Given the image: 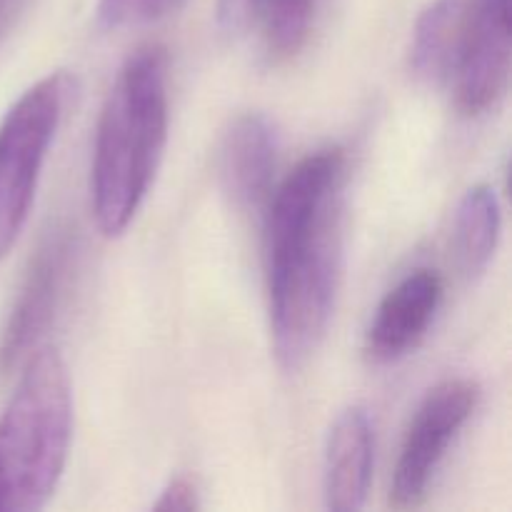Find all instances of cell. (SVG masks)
<instances>
[{
	"label": "cell",
	"instance_id": "cell-1",
	"mask_svg": "<svg viewBox=\"0 0 512 512\" xmlns=\"http://www.w3.org/2000/svg\"><path fill=\"white\" fill-rule=\"evenodd\" d=\"M345 153L325 148L300 160L265 220L270 335L280 368H303L328 333L343 278Z\"/></svg>",
	"mask_w": 512,
	"mask_h": 512
},
{
	"label": "cell",
	"instance_id": "cell-2",
	"mask_svg": "<svg viewBox=\"0 0 512 512\" xmlns=\"http://www.w3.org/2000/svg\"><path fill=\"white\" fill-rule=\"evenodd\" d=\"M168 53L135 50L115 75L95 130L90 203L105 238H118L138 215L168 145Z\"/></svg>",
	"mask_w": 512,
	"mask_h": 512
},
{
	"label": "cell",
	"instance_id": "cell-3",
	"mask_svg": "<svg viewBox=\"0 0 512 512\" xmlns=\"http://www.w3.org/2000/svg\"><path fill=\"white\" fill-rule=\"evenodd\" d=\"M73 440V388L53 345L28 355L13 398L0 413V512L48 505Z\"/></svg>",
	"mask_w": 512,
	"mask_h": 512
},
{
	"label": "cell",
	"instance_id": "cell-4",
	"mask_svg": "<svg viewBox=\"0 0 512 512\" xmlns=\"http://www.w3.org/2000/svg\"><path fill=\"white\" fill-rule=\"evenodd\" d=\"M68 93V75L50 73L30 85L0 123V258L13 250L28 223Z\"/></svg>",
	"mask_w": 512,
	"mask_h": 512
},
{
	"label": "cell",
	"instance_id": "cell-5",
	"mask_svg": "<svg viewBox=\"0 0 512 512\" xmlns=\"http://www.w3.org/2000/svg\"><path fill=\"white\" fill-rule=\"evenodd\" d=\"M478 400V383L468 378L443 380L425 395L405 433L395 465L390 490V503L395 508H415L423 503L450 443L475 413Z\"/></svg>",
	"mask_w": 512,
	"mask_h": 512
},
{
	"label": "cell",
	"instance_id": "cell-6",
	"mask_svg": "<svg viewBox=\"0 0 512 512\" xmlns=\"http://www.w3.org/2000/svg\"><path fill=\"white\" fill-rule=\"evenodd\" d=\"M75 255V235L70 228L50 230L30 260L20 283L13 310L0 330V378L18 368L38 348L40 335L48 330Z\"/></svg>",
	"mask_w": 512,
	"mask_h": 512
},
{
	"label": "cell",
	"instance_id": "cell-7",
	"mask_svg": "<svg viewBox=\"0 0 512 512\" xmlns=\"http://www.w3.org/2000/svg\"><path fill=\"white\" fill-rule=\"evenodd\" d=\"M510 0H480L468 48L455 70V105L463 115H483L498 105L510 83Z\"/></svg>",
	"mask_w": 512,
	"mask_h": 512
},
{
	"label": "cell",
	"instance_id": "cell-8",
	"mask_svg": "<svg viewBox=\"0 0 512 512\" xmlns=\"http://www.w3.org/2000/svg\"><path fill=\"white\" fill-rule=\"evenodd\" d=\"M443 280L420 268L405 275L383 298L365 335V355L375 365L405 358L420 345L443 303Z\"/></svg>",
	"mask_w": 512,
	"mask_h": 512
},
{
	"label": "cell",
	"instance_id": "cell-9",
	"mask_svg": "<svg viewBox=\"0 0 512 512\" xmlns=\"http://www.w3.org/2000/svg\"><path fill=\"white\" fill-rule=\"evenodd\" d=\"M278 160V130L263 113H243L228 125L218 150V180L238 210L268 200Z\"/></svg>",
	"mask_w": 512,
	"mask_h": 512
},
{
	"label": "cell",
	"instance_id": "cell-10",
	"mask_svg": "<svg viewBox=\"0 0 512 512\" xmlns=\"http://www.w3.org/2000/svg\"><path fill=\"white\" fill-rule=\"evenodd\" d=\"M375 430L363 405H350L330 425L323 458L325 508L355 512L365 508L373 483Z\"/></svg>",
	"mask_w": 512,
	"mask_h": 512
},
{
	"label": "cell",
	"instance_id": "cell-11",
	"mask_svg": "<svg viewBox=\"0 0 512 512\" xmlns=\"http://www.w3.org/2000/svg\"><path fill=\"white\" fill-rule=\"evenodd\" d=\"M480 0H435L418 18L410 43V70L428 85H448L463 60Z\"/></svg>",
	"mask_w": 512,
	"mask_h": 512
},
{
	"label": "cell",
	"instance_id": "cell-12",
	"mask_svg": "<svg viewBox=\"0 0 512 512\" xmlns=\"http://www.w3.org/2000/svg\"><path fill=\"white\" fill-rule=\"evenodd\" d=\"M503 228V210L493 185L478 183L460 198L453 220V255L460 275L480 278L493 260Z\"/></svg>",
	"mask_w": 512,
	"mask_h": 512
},
{
	"label": "cell",
	"instance_id": "cell-13",
	"mask_svg": "<svg viewBox=\"0 0 512 512\" xmlns=\"http://www.w3.org/2000/svg\"><path fill=\"white\" fill-rule=\"evenodd\" d=\"M315 0H263L260 18L270 58L288 60L300 53L313 23Z\"/></svg>",
	"mask_w": 512,
	"mask_h": 512
},
{
	"label": "cell",
	"instance_id": "cell-14",
	"mask_svg": "<svg viewBox=\"0 0 512 512\" xmlns=\"http://www.w3.org/2000/svg\"><path fill=\"white\" fill-rule=\"evenodd\" d=\"M185 0H98V20L105 28H138L168 18Z\"/></svg>",
	"mask_w": 512,
	"mask_h": 512
},
{
	"label": "cell",
	"instance_id": "cell-15",
	"mask_svg": "<svg viewBox=\"0 0 512 512\" xmlns=\"http://www.w3.org/2000/svg\"><path fill=\"white\" fill-rule=\"evenodd\" d=\"M263 0H218V28L225 35H240L260 18Z\"/></svg>",
	"mask_w": 512,
	"mask_h": 512
},
{
	"label": "cell",
	"instance_id": "cell-16",
	"mask_svg": "<svg viewBox=\"0 0 512 512\" xmlns=\"http://www.w3.org/2000/svg\"><path fill=\"white\" fill-rule=\"evenodd\" d=\"M155 510L160 512H173V510H198L200 508V500H198V488L190 483L188 478H173L165 490L160 493L158 503L153 505Z\"/></svg>",
	"mask_w": 512,
	"mask_h": 512
},
{
	"label": "cell",
	"instance_id": "cell-17",
	"mask_svg": "<svg viewBox=\"0 0 512 512\" xmlns=\"http://www.w3.org/2000/svg\"><path fill=\"white\" fill-rule=\"evenodd\" d=\"M28 0H0V40L8 35L10 25L15 23V18L20 15V10L25 8Z\"/></svg>",
	"mask_w": 512,
	"mask_h": 512
}]
</instances>
